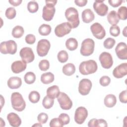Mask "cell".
I'll return each mask as SVG.
<instances>
[{
  "label": "cell",
  "instance_id": "6da1fadb",
  "mask_svg": "<svg viewBox=\"0 0 127 127\" xmlns=\"http://www.w3.org/2000/svg\"><path fill=\"white\" fill-rule=\"evenodd\" d=\"M65 16L70 24L71 28H76L79 24V15L77 10L73 7L67 8L65 11Z\"/></svg>",
  "mask_w": 127,
  "mask_h": 127
},
{
  "label": "cell",
  "instance_id": "7a4b0ae2",
  "mask_svg": "<svg viewBox=\"0 0 127 127\" xmlns=\"http://www.w3.org/2000/svg\"><path fill=\"white\" fill-rule=\"evenodd\" d=\"M97 63L92 60L83 61L79 66V70L83 75H88L95 73L97 70Z\"/></svg>",
  "mask_w": 127,
  "mask_h": 127
},
{
  "label": "cell",
  "instance_id": "3957f363",
  "mask_svg": "<svg viewBox=\"0 0 127 127\" xmlns=\"http://www.w3.org/2000/svg\"><path fill=\"white\" fill-rule=\"evenodd\" d=\"M11 103L12 108L18 112L24 110L26 103L22 95L19 92H13L11 95Z\"/></svg>",
  "mask_w": 127,
  "mask_h": 127
},
{
  "label": "cell",
  "instance_id": "277c9868",
  "mask_svg": "<svg viewBox=\"0 0 127 127\" xmlns=\"http://www.w3.org/2000/svg\"><path fill=\"white\" fill-rule=\"evenodd\" d=\"M94 47L95 43L93 40L90 38H86L81 43L80 50V54L83 56H89L93 54Z\"/></svg>",
  "mask_w": 127,
  "mask_h": 127
},
{
  "label": "cell",
  "instance_id": "5b68a950",
  "mask_svg": "<svg viewBox=\"0 0 127 127\" xmlns=\"http://www.w3.org/2000/svg\"><path fill=\"white\" fill-rule=\"evenodd\" d=\"M0 51L3 54L13 55L17 51V44L13 40L2 42L0 43Z\"/></svg>",
  "mask_w": 127,
  "mask_h": 127
},
{
  "label": "cell",
  "instance_id": "8992f818",
  "mask_svg": "<svg viewBox=\"0 0 127 127\" xmlns=\"http://www.w3.org/2000/svg\"><path fill=\"white\" fill-rule=\"evenodd\" d=\"M51 44L50 42L45 39L40 40L37 46V53L40 57L46 56L50 49Z\"/></svg>",
  "mask_w": 127,
  "mask_h": 127
},
{
  "label": "cell",
  "instance_id": "52a82bcc",
  "mask_svg": "<svg viewBox=\"0 0 127 127\" xmlns=\"http://www.w3.org/2000/svg\"><path fill=\"white\" fill-rule=\"evenodd\" d=\"M57 100L61 108L63 110H69L72 106V101L68 95L64 92H60L57 97Z\"/></svg>",
  "mask_w": 127,
  "mask_h": 127
},
{
  "label": "cell",
  "instance_id": "ba28073f",
  "mask_svg": "<svg viewBox=\"0 0 127 127\" xmlns=\"http://www.w3.org/2000/svg\"><path fill=\"white\" fill-rule=\"evenodd\" d=\"M71 27L68 22L62 23L58 25L55 29V33L58 37H62L70 33Z\"/></svg>",
  "mask_w": 127,
  "mask_h": 127
},
{
  "label": "cell",
  "instance_id": "9c48e42d",
  "mask_svg": "<svg viewBox=\"0 0 127 127\" xmlns=\"http://www.w3.org/2000/svg\"><path fill=\"white\" fill-rule=\"evenodd\" d=\"M19 55L22 60L26 63H31L35 58L33 50L30 47H26L22 48L20 51Z\"/></svg>",
  "mask_w": 127,
  "mask_h": 127
},
{
  "label": "cell",
  "instance_id": "30bf717a",
  "mask_svg": "<svg viewBox=\"0 0 127 127\" xmlns=\"http://www.w3.org/2000/svg\"><path fill=\"white\" fill-rule=\"evenodd\" d=\"M88 116L87 109L83 107H78L74 113V121L79 125L82 124Z\"/></svg>",
  "mask_w": 127,
  "mask_h": 127
},
{
  "label": "cell",
  "instance_id": "8fae6325",
  "mask_svg": "<svg viewBox=\"0 0 127 127\" xmlns=\"http://www.w3.org/2000/svg\"><path fill=\"white\" fill-rule=\"evenodd\" d=\"M90 30L93 35L98 39H102L106 35V31L101 24L98 22L93 23L90 26Z\"/></svg>",
  "mask_w": 127,
  "mask_h": 127
},
{
  "label": "cell",
  "instance_id": "7c38bea8",
  "mask_svg": "<svg viewBox=\"0 0 127 127\" xmlns=\"http://www.w3.org/2000/svg\"><path fill=\"white\" fill-rule=\"evenodd\" d=\"M99 61L102 66L105 69H109L113 64V58L111 55L108 52H104L99 56Z\"/></svg>",
  "mask_w": 127,
  "mask_h": 127
},
{
  "label": "cell",
  "instance_id": "4fadbf2b",
  "mask_svg": "<svg viewBox=\"0 0 127 127\" xmlns=\"http://www.w3.org/2000/svg\"><path fill=\"white\" fill-rule=\"evenodd\" d=\"M92 85V82L89 79L83 78L81 79L78 85L79 93L83 96L88 94L91 89Z\"/></svg>",
  "mask_w": 127,
  "mask_h": 127
},
{
  "label": "cell",
  "instance_id": "5bb4252c",
  "mask_svg": "<svg viewBox=\"0 0 127 127\" xmlns=\"http://www.w3.org/2000/svg\"><path fill=\"white\" fill-rule=\"evenodd\" d=\"M95 12L100 16L106 15L108 11V6L104 3V0H95L93 5Z\"/></svg>",
  "mask_w": 127,
  "mask_h": 127
},
{
  "label": "cell",
  "instance_id": "9a60e30c",
  "mask_svg": "<svg viewBox=\"0 0 127 127\" xmlns=\"http://www.w3.org/2000/svg\"><path fill=\"white\" fill-rule=\"evenodd\" d=\"M55 11L56 9L54 6L46 4L43 8V18L46 21H51L54 17Z\"/></svg>",
  "mask_w": 127,
  "mask_h": 127
},
{
  "label": "cell",
  "instance_id": "2e32d148",
  "mask_svg": "<svg viewBox=\"0 0 127 127\" xmlns=\"http://www.w3.org/2000/svg\"><path fill=\"white\" fill-rule=\"evenodd\" d=\"M115 52L118 58L121 60L127 59V46L125 42H120L115 48Z\"/></svg>",
  "mask_w": 127,
  "mask_h": 127
},
{
  "label": "cell",
  "instance_id": "e0dca14e",
  "mask_svg": "<svg viewBox=\"0 0 127 127\" xmlns=\"http://www.w3.org/2000/svg\"><path fill=\"white\" fill-rule=\"evenodd\" d=\"M127 74V63H122L116 66L113 71V76L117 78H121Z\"/></svg>",
  "mask_w": 127,
  "mask_h": 127
},
{
  "label": "cell",
  "instance_id": "ac0fdd59",
  "mask_svg": "<svg viewBox=\"0 0 127 127\" xmlns=\"http://www.w3.org/2000/svg\"><path fill=\"white\" fill-rule=\"evenodd\" d=\"M26 66V63L23 61H16L11 64V68L13 73H19L25 70Z\"/></svg>",
  "mask_w": 127,
  "mask_h": 127
},
{
  "label": "cell",
  "instance_id": "d6986e66",
  "mask_svg": "<svg viewBox=\"0 0 127 127\" xmlns=\"http://www.w3.org/2000/svg\"><path fill=\"white\" fill-rule=\"evenodd\" d=\"M7 119L10 125L13 127H18L21 124V120L17 114L10 113L7 115Z\"/></svg>",
  "mask_w": 127,
  "mask_h": 127
},
{
  "label": "cell",
  "instance_id": "ffe728a7",
  "mask_svg": "<svg viewBox=\"0 0 127 127\" xmlns=\"http://www.w3.org/2000/svg\"><path fill=\"white\" fill-rule=\"evenodd\" d=\"M7 85L10 89H18L22 84L21 79L17 76L10 77L7 81Z\"/></svg>",
  "mask_w": 127,
  "mask_h": 127
},
{
  "label": "cell",
  "instance_id": "44dd1931",
  "mask_svg": "<svg viewBox=\"0 0 127 127\" xmlns=\"http://www.w3.org/2000/svg\"><path fill=\"white\" fill-rule=\"evenodd\" d=\"M82 21L86 23H89L92 21L95 18L93 12L89 8L84 9L81 14Z\"/></svg>",
  "mask_w": 127,
  "mask_h": 127
},
{
  "label": "cell",
  "instance_id": "7402d4cb",
  "mask_svg": "<svg viewBox=\"0 0 127 127\" xmlns=\"http://www.w3.org/2000/svg\"><path fill=\"white\" fill-rule=\"evenodd\" d=\"M60 93V89L57 85H53L47 89V96L51 98H57Z\"/></svg>",
  "mask_w": 127,
  "mask_h": 127
},
{
  "label": "cell",
  "instance_id": "603a6c76",
  "mask_svg": "<svg viewBox=\"0 0 127 127\" xmlns=\"http://www.w3.org/2000/svg\"><path fill=\"white\" fill-rule=\"evenodd\" d=\"M107 20L109 23L112 26L117 25L120 21V18L116 11L112 10L107 15Z\"/></svg>",
  "mask_w": 127,
  "mask_h": 127
},
{
  "label": "cell",
  "instance_id": "cb8c5ba5",
  "mask_svg": "<svg viewBox=\"0 0 127 127\" xmlns=\"http://www.w3.org/2000/svg\"><path fill=\"white\" fill-rule=\"evenodd\" d=\"M108 125L106 121L102 119L98 120L96 119H92L91 120H90L88 123V127H106Z\"/></svg>",
  "mask_w": 127,
  "mask_h": 127
},
{
  "label": "cell",
  "instance_id": "d4e9b609",
  "mask_svg": "<svg viewBox=\"0 0 127 127\" xmlns=\"http://www.w3.org/2000/svg\"><path fill=\"white\" fill-rule=\"evenodd\" d=\"M105 105L108 108L113 107L116 104L117 98L113 94H108L106 95L104 100Z\"/></svg>",
  "mask_w": 127,
  "mask_h": 127
},
{
  "label": "cell",
  "instance_id": "484cf974",
  "mask_svg": "<svg viewBox=\"0 0 127 127\" xmlns=\"http://www.w3.org/2000/svg\"><path fill=\"white\" fill-rule=\"evenodd\" d=\"M54 80V75L51 72L43 73L41 76V81L45 84H48Z\"/></svg>",
  "mask_w": 127,
  "mask_h": 127
},
{
  "label": "cell",
  "instance_id": "4316f807",
  "mask_svg": "<svg viewBox=\"0 0 127 127\" xmlns=\"http://www.w3.org/2000/svg\"><path fill=\"white\" fill-rule=\"evenodd\" d=\"M62 71L65 75L67 76H70L75 72V67L73 64L68 63L64 65Z\"/></svg>",
  "mask_w": 127,
  "mask_h": 127
},
{
  "label": "cell",
  "instance_id": "83f0119b",
  "mask_svg": "<svg viewBox=\"0 0 127 127\" xmlns=\"http://www.w3.org/2000/svg\"><path fill=\"white\" fill-rule=\"evenodd\" d=\"M65 46L69 50L74 51L78 47L77 41L74 38H69L65 42Z\"/></svg>",
  "mask_w": 127,
  "mask_h": 127
},
{
  "label": "cell",
  "instance_id": "f1b7e54d",
  "mask_svg": "<svg viewBox=\"0 0 127 127\" xmlns=\"http://www.w3.org/2000/svg\"><path fill=\"white\" fill-rule=\"evenodd\" d=\"M24 33V28L21 26L17 25L13 28L12 31V35L14 38H19L22 36Z\"/></svg>",
  "mask_w": 127,
  "mask_h": 127
},
{
  "label": "cell",
  "instance_id": "f546056e",
  "mask_svg": "<svg viewBox=\"0 0 127 127\" xmlns=\"http://www.w3.org/2000/svg\"><path fill=\"white\" fill-rule=\"evenodd\" d=\"M38 32L42 36H47L51 32V27L50 25L43 24L39 27Z\"/></svg>",
  "mask_w": 127,
  "mask_h": 127
},
{
  "label": "cell",
  "instance_id": "4dcf8cb0",
  "mask_svg": "<svg viewBox=\"0 0 127 127\" xmlns=\"http://www.w3.org/2000/svg\"><path fill=\"white\" fill-rule=\"evenodd\" d=\"M24 79L27 84H31L35 82L36 80V75L33 72H28L25 74Z\"/></svg>",
  "mask_w": 127,
  "mask_h": 127
},
{
  "label": "cell",
  "instance_id": "1f68e13d",
  "mask_svg": "<svg viewBox=\"0 0 127 127\" xmlns=\"http://www.w3.org/2000/svg\"><path fill=\"white\" fill-rule=\"evenodd\" d=\"M54 103V99L46 96L44 97L42 101V105L43 107L47 109H50L53 107Z\"/></svg>",
  "mask_w": 127,
  "mask_h": 127
},
{
  "label": "cell",
  "instance_id": "d6a6232c",
  "mask_svg": "<svg viewBox=\"0 0 127 127\" xmlns=\"http://www.w3.org/2000/svg\"><path fill=\"white\" fill-rule=\"evenodd\" d=\"M28 98L32 103H36L39 101L40 95L38 92L36 91H32L29 93Z\"/></svg>",
  "mask_w": 127,
  "mask_h": 127
},
{
  "label": "cell",
  "instance_id": "836d02e7",
  "mask_svg": "<svg viewBox=\"0 0 127 127\" xmlns=\"http://www.w3.org/2000/svg\"><path fill=\"white\" fill-rule=\"evenodd\" d=\"M39 8L38 3L34 0L29 1L27 4V9L30 13H35L37 12Z\"/></svg>",
  "mask_w": 127,
  "mask_h": 127
},
{
  "label": "cell",
  "instance_id": "e575fe53",
  "mask_svg": "<svg viewBox=\"0 0 127 127\" xmlns=\"http://www.w3.org/2000/svg\"><path fill=\"white\" fill-rule=\"evenodd\" d=\"M57 58L58 61L62 63H64L68 60V55L66 51L62 50L58 53Z\"/></svg>",
  "mask_w": 127,
  "mask_h": 127
},
{
  "label": "cell",
  "instance_id": "d590c367",
  "mask_svg": "<svg viewBox=\"0 0 127 127\" xmlns=\"http://www.w3.org/2000/svg\"><path fill=\"white\" fill-rule=\"evenodd\" d=\"M120 19L125 20L127 18V8L126 6H122L118 10L117 13Z\"/></svg>",
  "mask_w": 127,
  "mask_h": 127
},
{
  "label": "cell",
  "instance_id": "8d00e7d4",
  "mask_svg": "<svg viewBox=\"0 0 127 127\" xmlns=\"http://www.w3.org/2000/svg\"><path fill=\"white\" fill-rule=\"evenodd\" d=\"M16 14V10L14 7H9L7 8L5 11V16L9 19H11L14 18Z\"/></svg>",
  "mask_w": 127,
  "mask_h": 127
},
{
  "label": "cell",
  "instance_id": "74e56055",
  "mask_svg": "<svg viewBox=\"0 0 127 127\" xmlns=\"http://www.w3.org/2000/svg\"><path fill=\"white\" fill-rule=\"evenodd\" d=\"M115 43L116 41L114 39L112 38H108L104 41V47L107 49H112L115 45Z\"/></svg>",
  "mask_w": 127,
  "mask_h": 127
},
{
  "label": "cell",
  "instance_id": "f35d334b",
  "mask_svg": "<svg viewBox=\"0 0 127 127\" xmlns=\"http://www.w3.org/2000/svg\"><path fill=\"white\" fill-rule=\"evenodd\" d=\"M50 67L49 62L47 60H42L39 63V67L42 71L47 70Z\"/></svg>",
  "mask_w": 127,
  "mask_h": 127
},
{
  "label": "cell",
  "instance_id": "ab89813d",
  "mask_svg": "<svg viewBox=\"0 0 127 127\" xmlns=\"http://www.w3.org/2000/svg\"><path fill=\"white\" fill-rule=\"evenodd\" d=\"M110 33L114 37H117L120 34V29L118 25H113L110 28Z\"/></svg>",
  "mask_w": 127,
  "mask_h": 127
},
{
  "label": "cell",
  "instance_id": "60d3db41",
  "mask_svg": "<svg viewBox=\"0 0 127 127\" xmlns=\"http://www.w3.org/2000/svg\"><path fill=\"white\" fill-rule=\"evenodd\" d=\"M64 125L59 119V118H53L50 122V126L51 127H62Z\"/></svg>",
  "mask_w": 127,
  "mask_h": 127
},
{
  "label": "cell",
  "instance_id": "b9f144b4",
  "mask_svg": "<svg viewBox=\"0 0 127 127\" xmlns=\"http://www.w3.org/2000/svg\"><path fill=\"white\" fill-rule=\"evenodd\" d=\"M59 119L62 122L64 125L68 124L70 121V118L69 116L65 113H62L59 116Z\"/></svg>",
  "mask_w": 127,
  "mask_h": 127
},
{
  "label": "cell",
  "instance_id": "7bdbcfd3",
  "mask_svg": "<svg viewBox=\"0 0 127 127\" xmlns=\"http://www.w3.org/2000/svg\"><path fill=\"white\" fill-rule=\"evenodd\" d=\"M48 119V116L46 113H41L37 117V120L38 122L41 124H45Z\"/></svg>",
  "mask_w": 127,
  "mask_h": 127
},
{
  "label": "cell",
  "instance_id": "ee69618b",
  "mask_svg": "<svg viewBox=\"0 0 127 127\" xmlns=\"http://www.w3.org/2000/svg\"><path fill=\"white\" fill-rule=\"evenodd\" d=\"M99 82L100 84L102 86H107L110 84L111 82V79L108 76H103L100 78Z\"/></svg>",
  "mask_w": 127,
  "mask_h": 127
},
{
  "label": "cell",
  "instance_id": "f6af8a7d",
  "mask_svg": "<svg viewBox=\"0 0 127 127\" xmlns=\"http://www.w3.org/2000/svg\"><path fill=\"white\" fill-rule=\"evenodd\" d=\"M25 42L28 44H33L35 42L36 38L35 36L32 34H28L26 36L25 38Z\"/></svg>",
  "mask_w": 127,
  "mask_h": 127
},
{
  "label": "cell",
  "instance_id": "bcb514c9",
  "mask_svg": "<svg viewBox=\"0 0 127 127\" xmlns=\"http://www.w3.org/2000/svg\"><path fill=\"white\" fill-rule=\"evenodd\" d=\"M119 98L120 101L123 103H127V90H124L122 91L119 96Z\"/></svg>",
  "mask_w": 127,
  "mask_h": 127
},
{
  "label": "cell",
  "instance_id": "7dc6e473",
  "mask_svg": "<svg viewBox=\"0 0 127 127\" xmlns=\"http://www.w3.org/2000/svg\"><path fill=\"white\" fill-rule=\"evenodd\" d=\"M122 0H109L108 2L109 4L114 7H117L120 5L123 2Z\"/></svg>",
  "mask_w": 127,
  "mask_h": 127
},
{
  "label": "cell",
  "instance_id": "c3c4849f",
  "mask_svg": "<svg viewBox=\"0 0 127 127\" xmlns=\"http://www.w3.org/2000/svg\"><path fill=\"white\" fill-rule=\"evenodd\" d=\"M75 3L79 6L82 7L85 6L87 3V0H74Z\"/></svg>",
  "mask_w": 127,
  "mask_h": 127
},
{
  "label": "cell",
  "instance_id": "681fc988",
  "mask_svg": "<svg viewBox=\"0 0 127 127\" xmlns=\"http://www.w3.org/2000/svg\"><path fill=\"white\" fill-rule=\"evenodd\" d=\"M8 1L11 5L16 6L21 4L22 2V0H9Z\"/></svg>",
  "mask_w": 127,
  "mask_h": 127
},
{
  "label": "cell",
  "instance_id": "f907efd6",
  "mask_svg": "<svg viewBox=\"0 0 127 127\" xmlns=\"http://www.w3.org/2000/svg\"><path fill=\"white\" fill-rule=\"evenodd\" d=\"M46 4H49L55 6L57 2V0H46Z\"/></svg>",
  "mask_w": 127,
  "mask_h": 127
},
{
  "label": "cell",
  "instance_id": "816d5d0a",
  "mask_svg": "<svg viewBox=\"0 0 127 127\" xmlns=\"http://www.w3.org/2000/svg\"><path fill=\"white\" fill-rule=\"evenodd\" d=\"M126 29H127V26H126L125 27L123 31V35H124L125 37H127V30H126Z\"/></svg>",
  "mask_w": 127,
  "mask_h": 127
},
{
  "label": "cell",
  "instance_id": "f5cc1de1",
  "mask_svg": "<svg viewBox=\"0 0 127 127\" xmlns=\"http://www.w3.org/2000/svg\"><path fill=\"white\" fill-rule=\"evenodd\" d=\"M33 127L34 126H39V127H42V125H41V124H35V125H34L33 126Z\"/></svg>",
  "mask_w": 127,
  "mask_h": 127
}]
</instances>
